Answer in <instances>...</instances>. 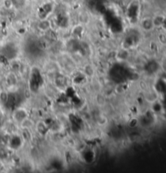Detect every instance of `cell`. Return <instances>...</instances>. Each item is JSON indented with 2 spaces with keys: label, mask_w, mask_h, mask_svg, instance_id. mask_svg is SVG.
I'll use <instances>...</instances> for the list:
<instances>
[{
  "label": "cell",
  "mask_w": 166,
  "mask_h": 173,
  "mask_svg": "<svg viewBox=\"0 0 166 173\" xmlns=\"http://www.w3.org/2000/svg\"><path fill=\"white\" fill-rule=\"evenodd\" d=\"M25 0H13V3H17V4H22L24 3Z\"/></svg>",
  "instance_id": "cell-5"
},
{
  "label": "cell",
  "mask_w": 166,
  "mask_h": 173,
  "mask_svg": "<svg viewBox=\"0 0 166 173\" xmlns=\"http://www.w3.org/2000/svg\"><path fill=\"white\" fill-rule=\"evenodd\" d=\"M140 28L145 32H150L153 28H155L153 24L152 18L151 17H145L140 21Z\"/></svg>",
  "instance_id": "cell-1"
},
{
  "label": "cell",
  "mask_w": 166,
  "mask_h": 173,
  "mask_svg": "<svg viewBox=\"0 0 166 173\" xmlns=\"http://www.w3.org/2000/svg\"><path fill=\"white\" fill-rule=\"evenodd\" d=\"M97 122L99 125H105L107 124L108 120L107 118L104 117V116H103V115H100L99 117H97Z\"/></svg>",
  "instance_id": "cell-3"
},
{
  "label": "cell",
  "mask_w": 166,
  "mask_h": 173,
  "mask_svg": "<svg viewBox=\"0 0 166 173\" xmlns=\"http://www.w3.org/2000/svg\"><path fill=\"white\" fill-rule=\"evenodd\" d=\"M37 27L41 32H47L51 28V21L49 20L48 18L47 19H41L39 20Z\"/></svg>",
  "instance_id": "cell-2"
},
{
  "label": "cell",
  "mask_w": 166,
  "mask_h": 173,
  "mask_svg": "<svg viewBox=\"0 0 166 173\" xmlns=\"http://www.w3.org/2000/svg\"><path fill=\"white\" fill-rule=\"evenodd\" d=\"M8 97H9V96L6 91H3V92L0 93V100L3 104H5L8 101Z\"/></svg>",
  "instance_id": "cell-4"
},
{
  "label": "cell",
  "mask_w": 166,
  "mask_h": 173,
  "mask_svg": "<svg viewBox=\"0 0 166 173\" xmlns=\"http://www.w3.org/2000/svg\"><path fill=\"white\" fill-rule=\"evenodd\" d=\"M52 1L54 2V3H60V2H62L63 0H52Z\"/></svg>",
  "instance_id": "cell-6"
}]
</instances>
